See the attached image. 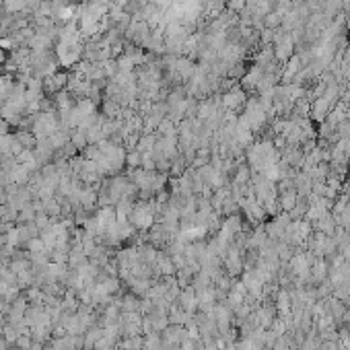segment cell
<instances>
[{
	"mask_svg": "<svg viewBox=\"0 0 350 350\" xmlns=\"http://www.w3.org/2000/svg\"><path fill=\"white\" fill-rule=\"evenodd\" d=\"M178 303H180V307H184L188 313L194 315L198 311V295H196V290L192 286L182 288L180 290V297H178Z\"/></svg>",
	"mask_w": 350,
	"mask_h": 350,
	"instance_id": "6da1fadb",
	"label": "cell"
},
{
	"mask_svg": "<svg viewBox=\"0 0 350 350\" xmlns=\"http://www.w3.org/2000/svg\"><path fill=\"white\" fill-rule=\"evenodd\" d=\"M27 350H46V344H42V342H35V340H33V344H31Z\"/></svg>",
	"mask_w": 350,
	"mask_h": 350,
	"instance_id": "7a4b0ae2",
	"label": "cell"
}]
</instances>
